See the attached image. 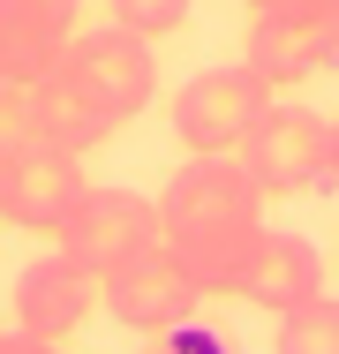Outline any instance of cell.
I'll use <instances>...</instances> for the list:
<instances>
[{
    "label": "cell",
    "instance_id": "obj_10",
    "mask_svg": "<svg viewBox=\"0 0 339 354\" xmlns=\"http://www.w3.org/2000/svg\"><path fill=\"white\" fill-rule=\"evenodd\" d=\"M75 15H83V0H0V75L8 83L53 75L75 38Z\"/></svg>",
    "mask_w": 339,
    "mask_h": 354
},
{
    "label": "cell",
    "instance_id": "obj_18",
    "mask_svg": "<svg viewBox=\"0 0 339 354\" xmlns=\"http://www.w3.org/2000/svg\"><path fill=\"white\" fill-rule=\"evenodd\" d=\"M324 189H339V113H332V151H324Z\"/></svg>",
    "mask_w": 339,
    "mask_h": 354
},
{
    "label": "cell",
    "instance_id": "obj_19",
    "mask_svg": "<svg viewBox=\"0 0 339 354\" xmlns=\"http://www.w3.org/2000/svg\"><path fill=\"white\" fill-rule=\"evenodd\" d=\"M264 8H309V0H249V15H264Z\"/></svg>",
    "mask_w": 339,
    "mask_h": 354
},
{
    "label": "cell",
    "instance_id": "obj_4",
    "mask_svg": "<svg viewBox=\"0 0 339 354\" xmlns=\"http://www.w3.org/2000/svg\"><path fill=\"white\" fill-rule=\"evenodd\" d=\"M158 218H166V241L264 226V189L249 181L241 158H181L158 189Z\"/></svg>",
    "mask_w": 339,
    "mask_h": 354
},
{
    "label": "cell",
    "instance_id": "obj_8",
    "mask_svg": "<svg viewBox=\"0 0 339 354\" xmlns=\"http://www.w3.org/2000/svg\"><path fill=\"white\" fill-rule=\"evenodd\" d=\"M83 196H91L83 158L46 151V143L0 174V218H8V226H23V234H61L68 218H75V204H83Z\"/></svg>",
    "mask_w": 339,
    "mask_h": 354
},
{
    "label": "cell",
    "instance_id": "obj_22",
    "mask_svg": "<svg viewBox=\"0 0 339 354\" xmlns=\"http://www.w3.org/2000/svg\"><path fill=\"white\" fill-rule=\"evenodd\" d=\"M0 83H8V75H0Z\"/></svg>",
    "mask_w": 339,
    "mask_h": 354
},
{
    "label": "cell",
    "instance_id": "obj_21",
    "mask_svg": "<svg viewBox=\"0 0 339 354\" xmlns=\"http://www.w3.org/2000/svg\"><path fill=\"white\" fill-rule=\"evenodd\" d=\"M0 339H8V332H0Z\"/></svg>",
    "mask_w": 339,
    "mask_h": 354
},
{
    "label": "cell",
    "instance_id": "obj_7",
    "mask_svg": "<svg viewBox=\"0 0 339 354\" xmlns=\"http://www.w3.org/2000/svg\"><path fill=\"white\" fill-rule=\"evenodd\" d=\"M241 61L264 75L271 91L309 83V75H324L339 61V15H324V8H264V15H249Z\"/></svg>",
    "mask_w": 339,
    "mask_h": 354
},
{
    "label": "cell",
    "instance_id": "obj_20",
    "mask_svg": "<svg viewBox=\"0 0 339 354\" xmlns=\"http://www.w3.org/2000/svg\"><path fill=\"white\" fill-rule=\"evenodd\" d=\"M309 8H324V15H339V0H309Z\"/></svg>",
    "mask_w": 339,
    "mask_h": 354
},
{
    "label": "cell",
    "instance_id": "obj_6",
    "mask_svg": "<svg viewBox=\"0 0 339 354\" xmlns=\"http://www.w3.org/2000/svg\"><path fill=\"white\" fill-rule=\"evenodd\" d=\"M203 309H211V294H203L166 249H151L143 264H129L121 279H106V317L136 332V339H166V332H189L203 324Z\"/></svg>",
    "mask_w": 339,
    "mask_h": 354
},
{
    "label": "cell",
    "instance_id": "obj_9",
    "mask_svg": "<svg viewBox=\"0 0 339 354\" xmlns=\"http://www.w3.org/2000/svg\"><path fill=\"white\" fill-rule=\"evenodd\" d=\"M91 301H106V286L91 279L75 257H38V264H23V279H15V332H30V339H68V332H83L91 324Z\"/></svg>",
    "mask_w": 339,
    "mask_h": 354
},
{
    "label": "cell",
    "instance_id": "obj_14",
    "mask_svg": "<svg viewBox=\"0 0 339 354\" xmlns=\"http://www.w3.org/2000/svg\"><path fill=\"white\" fill-rule=\"evenodd\" d=\"M189 8H196V0H106V15H113L121 30H136V38H151V46L174 38V30L189 23Z\"/></svg>",
    "mask_w": 339,
    "mask_h": 354
},
{
    "label": "cell",
    "instance_id": "obj_17",
    "mask_svg": "<svg viewBox=\"0 0 339 354\" xmlns=\"http://www.w3.org/2000/svg\"><path fill=\"white\" fill-rule=\"evenodd\" d=\"M0 354H61V339H30V332H8Z\"/></svg>",
    "mask_w": 339,
    "mask_h": 354
},
{
    "label": "cell",
    "instance_id": "obj_2",
    "mask_svg": "<svg viewBox=\"0 0 339 354\" xmlns=\"http://www.w3.org/2000/svg\"><path fill=\"white\" fill-rule=\"evenodd\" d=\"M61 257H75L91 279H121L129 264H143L151 249H166V218H158V196H136V189H91L75 218L61 234Z\"/></svg>",
    "mask_w": 339,
    "mask_h": 354
},
{
    "label": "cell",
    "instance_id": "obj_1",
    "mask_svg": "<svg viewBox=\"0 0 339 354\" xmlns=\"http://www.w3.org/2000/svg\"><path fill=\"white\" fill-rule=\"evenodd\" d=\"M271 91L249 61H219V68H196L181 91H174V136L189 158H234L241 136L271 113Z\"/></svg>",
    "mask_w": 339,
    "mask_h": 354
},
{
    "label": "cell",
    "instance_id": "obj_11",
    "mask_svg": "<svg viewBox=\"0 0 339 354\" xmlns=\"http://www.w3.org/2000/svg\"><path fill=\"white\" fill-rule=\"evenodd\" d=\"M241 301H257L271 317H286V309H302V301H317L324 294V257L302 241V234H257V249H249V264H241V286H234Z\"/></svg>",
    "mask_w": 339,
    "mask_h": 354
},
{
    "label": "cell",
    "instance_id": "obj_3",
    "mask_svg": "<svg viewBox=\"0 0 339 354\" xmlns=\"http://www.w3.org/2000/svg\"><path fill=\"white\" fill-rule=\"evenodd\" d=\"M61 75L98 106V113H113V129H121L136 113H151V98H158V46L136 38V30H121V23L75 30L68 53H61Z\"/></svg>",
    "mask_w": 339,
    "mask_h": 354
},
{
    "label": "cell",
    "instance_id": "obj_13",
    "mask_svg": "<svg viewBox=\"0 0 339 354\" xmlns=\"http://www.w3.org/2000/svg\"><path fill=\"white\" fill-rule=\"evenodd\" d=\"M271 354H339V301H332V294H317V301L286 309V317H279V347H271Z\"/></svg>",
    "mask_w": 339,
    "mask_h": 354
},
{
    "label": "cell",
    "instance_id": "obj_12",
    "mask_svg": "<svg viewBox=\"0 0 339 354\" xmlns=\"http://www.w3.org/2000/svg\"><path fill=\"white\" fill-rule=\"evenodd\" d=\"M30 91V121H38V143L46 151H68V158H83L91 143H106L113 136V113H98L75 83H68L61 68L53 75H38V83H23Z\"/></svg>",
    "mask_w": 339,
    "mask_h": 354
},
{
    "label": "cell",
    "instance_id": "obj_5",
    "mask_svg": "<svg viewBox=\"0 0 339 354\" xmlns=\"http://www.w3.org/2000/svg\"><path fill=\"white\" fill-rule=\"evenodd\" d=\"M324 151H332V113H309V106H279L241 136V166L264 196H309L324 189Z\"/></svg>",
    "mask_w": 339,
    "mask_h": 354
},
{
    "label": "cell",
    "instance_id": "obj_16",
    "mask_svg": "<svg viewBox=\"0 0 339 354\" xmlns=\"http://www.w3.org/2000/svg\"><path fill=\"white\" fill-rule=\"evenodd\" d=\"M158 354H226V339H211V324H189V332H166Z\"/></svg>",
    "mask_w": 339,
    "mask_h": 354
},
{
    "label": "cell",
    "instance_id": "obj_15",
    "mask_svg": "<svg viewBox=\"0 0 339 354\" xmlns=\"http://www.w3.org/2000/svg\"><path fill=\"white\" fill-rule=\"evenodd\" d=\"M38 151V121H30V91L23 83H0V174L15 166V158H30Z\"/></svg>",
    "mask_w": 339,
    "mask_h": 354
}]
</instances>
